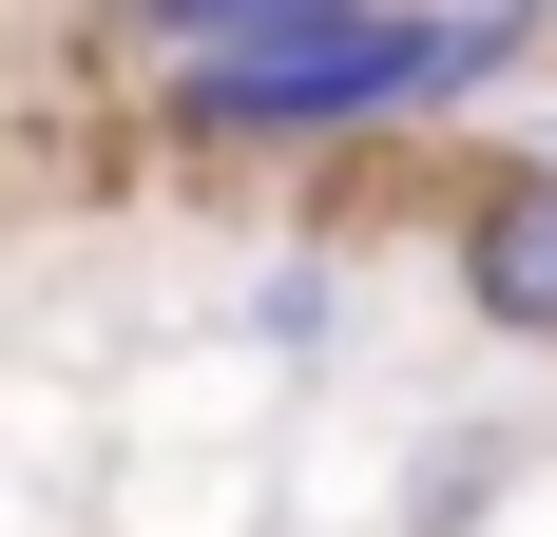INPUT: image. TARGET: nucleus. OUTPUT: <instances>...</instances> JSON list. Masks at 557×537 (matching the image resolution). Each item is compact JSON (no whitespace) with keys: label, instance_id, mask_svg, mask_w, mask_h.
<instances>
[{"label":"nucleus","instance_id":"obj_1","mask_svg":"<svg viewBox=\"0 0 557 537\" xmlns=\"http://www.w3.org/2000/svg\"><path fill=\"white\" fill-rule=\"evenodd\" d=\"M539 39L461 20V0H308V20H250V39L173 58L154 135L173 154H366V135H423V115L500 97Z\"/></svg>","mask_w":557,"mask_h":537},{"label":"nucleus","instance_id":"obj_2","mask_svg":"<svg viewBox=\"0 0 557 537\" xmlns=\"http://www.w3.org/2000/svg\"><path fill=\"white\" fill-rule=\"evenodd\" d=\"M443 268H461V308L500 326V346H539V365H557V154H481V173H461Z\"/></svg>","mask_w":557,"mask_h":537},{"label":"nucleus","instance_id":"obj_3","mask_svg":"<svg viewBox=\"0 0 557 537\" xmlns=\"http://www.w3.org/2000/svg\"><path fill=\"white\" fill-rule=\"evenodd\" d=\"M519 461H539L519 423H443L423 461H404V537H481V519L519 499Z\"/></svg>","mask_w":557,"mask_h":537},{"label":"nucleus","instance_id":"obj_4","mask_svg":"<svg viewBox=\"0 0 557 537\" xmlns=\"http://www.w3.org/2000/svg\"><path fill=\"white\" fill-rule=\"evenodd\" d=\"M250 346H270V365H327L346 346V250H270L250 268Z\"/></svg>","mask_w":557,"mask_h":537},{"label":"nucleus","instance_id":"obj_5","mask_svg":"<svg viewBox=\"0 0 557 537\" xmlns=\"http://www.w3.org/2000/svg\"><path fill=\"white\" fill-rule=\"evenodd\" d=\"M115 39H154V58H212V39H250V20H308V0H97Z\"/></svg>","mask_w":557,"mask_h":537},{"label":"nucleus","instance_id":"obj_6","mask_svg":"<svg viewBox=\"0 0 557 537\" xmlns=\"http://www.w3.org/2000/svg\"><path fill=\"white\" fill-rule=\"evenodd\" d=\"M461 20H500V39H557V0H461Z\"/></svg>","mask_w":557,"mask_h":537}]
</instances>
